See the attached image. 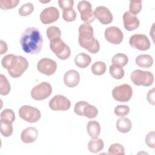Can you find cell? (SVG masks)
Returning <instances> with one entry per match:
<instances>
[{
    "label": "cell",
    "instance_id": "obj_1",
    "mask_svg": "<svg viewBox=\"0 0 155 155\" xmlns=\"http://www.w3.org/2000/svg\"><path fill=\"white\" fill-rule=\"evenodd\" d=\"M43 39L38 28L35 27H27L21 34L20 44L22 50L30 54H37L42 47Z\"/></svg>",
    "mask_w": 155,
    "mask_h": 155
},
{
    "label": "cell",
    "instance_id": "obj_2",
    "mask_svg": "<svg viewBox=\"0 0 155 155\" xmlns=\"http://www.w3.org/2000/svg\"><path fill=\"white\" fill-rule=\"evenodd\" d=\"M2 66L7 70L10 76L13 78H19L28 67V61L22 56L8 54L1 60Z\"/></svg>",
    "mask_w": 155,
    "mask_h": 155
},
{
    "label": "cell",
    "instance_id": "obj_3",
    "mask_svg": "<svg viewBox=\"0 0 155 155\" xmlns=\"http://www.w3.org/2000/svg\"><path fill=\"white\" fill-rule=\"evenodd\" d=\"M78 42L82 48L93 54L97 53L100 50L97 39L93 36V28L90 24H82L79 27Z\"/></svg>",
    "mask_w": 155,
    "mask_h": 155
},
{
    "label": "cell",
    "instance_id": "obj_4",
    "mask_svg": "<svg viewBox=\"0 0 155 155\" xmlns=\"http://www.w3.org/2000/svg\"><path fill=\"white\" fill-rule=\"evenodd\" d=\"M50 48L55 55L61 60L68 59L71 54L70 47L61 39L57 38L50 41Z\"/></svg>",
    "mask_w": 155,
    "mask_h": 155
},
{
    "label": "cell",
    "instance_id": "obj_5",
    "mask_svg": "<svg viewBox=\"0 0 155 155\" xmlns=\"http://www.w3.org/2000/svg\"><path fill=\"white\" fill-rule=\"evenodd\" d=\"M130 78L132 82L136 85L149 87L154 82V75L152 73L139 69L134 70L131 73Z\"/></svg>",
    "mask_w": 155,
    "mask_h": 155
},
{
    "label": "cell",
    "instance_id": "obj_6",
    "mask_svg": "<svg viewBox=\"0 0 155 155\" xmlns=\"http://www.w3.org/2000/svg\"><path fill=\"white\" fill-rule=\"evenodd\" d=\"M19 116L27 122L34 123L40 119L41 114L37 108L30 105H23L19 110Z\"/></svg>",
    "mask_w": 155,
    "mask_h": 155
},
{
    "label": "cell",
    "instance_id": "obj_7",
    "mask_svg": "<svg viewBox=\"0 0 155 155\" xmlns=\"http://www.w3.org/2000/svg\"><path fill=\"white\" fill-rule=\"evenodd\" d=\"M133 95L131 87L127 84L114 87L112 90L113 97L117 101L127 102L130 100Z\"/></svg>",
    "mask_w": 155,
    "mask_h": 155
},
{
    "label": "cell",
    "instance_id": "obj_8",
    "mask_svg": "<svg viewBox=\"0 0 155 155\" xmlns=\"http://www.w3.org/2000/svg\"><path fill=\"white\" fill-rule=\"evenodd\" d=\"M52 93V87L47 82H42L33 87L31 91V97L36 101L47 99Z\"/></svg>",
    "mask_w": 155,
    "mask_h": 155
},
{
    "label": "cell",
    "instance_id": "obj_9",
    "mask_svg": "<svg viewBox=\"0 0 155 155\" xmlns=\"http://www.w3.org/2000/svg\"><path fill=\"white\" fill-rule=\"evenodd\" d=\"M91 4L87 1H81L78 4V10L81 14V19L85 23L90 24L95 19Z\"/></svg>",
    "mask_w": 155,
    "mask_h": 155
},
{
    "label": "cell",
    "instance_id": "obj_10",
    "mask_svg": "<svg viewBox=\"0 0 155 155\" xmlns=\"http://www.w3.org/2000/svg\"><path fill=\"white\" fill-rule=\"evenodd\" d=\"M129 44L133 48L140 51L148 50L151 46L149 39L143 34L132 35L130 38Z\"/></svg>",
    "mask_w": 155,
    "mask_h": 155
},
{
    "label": "cell",
    "instance_id": "obj_11",
    "mask_svg": "<svg viewBox=\"0 0 155 155\" xmlns=\"http://www.w3.org/2000/svg\"><path fill=\"white\" fill-rule=\"evenodd\" d=\"M49 107L53 111H66L71 106L70 101L61 94L55 95L49 102Z\"/></svg>",
    "mask_w": 155,
    "mask_h": 155
},
{
    "label": "cell",
    "instance_id": "obj_12",
    "mask_svg": "<svg viewBox=\"0 0 155 155\" xmlns=\"http://www.w3.org/2000/svg\"><path fill=\"white\" fill-rule=\"evenodd\" d=\"M38 70L47 76H51L54 73L57 69L56 61L50 58H42L37 64Z\"/></svg>",
    "mask_w": 155,
    "mask_h": 155
},
{
    "label": "cell",
    "instance_id": "obj_13",
    "mask_svg": "<svg viewBox=\"0 0 155 155\" xmlns=\"http://www.w3.org/2000/svg\"><path fill=\"white\" fill-rule=\"evenodd\" d=\"M104 36L108 42L113 44H120L124 38L122 30L116 26H111L106 28Z\"/></svg>",
    "mask_w": 155,
    "mask_h": 155
},
{
    "label": "cell",
    "instance_id": "obj_14",
    "mask_svg": "<svg viewBox=\"0 0 155 155\" xmlns=\"http://www.w3.org/2000/svg\"><path fill=\"white\" fill-rule=\"evenodd\" d=\"M59 17V12L54 7H48L40 13V20L44 24H50L56 21Z\"/></svg>",
    "mask_w": 155,
    "mask_h": 155
},
{
    "label": "cell",
    "instance_id": "obj_15",
    "mask_svg": "<svg viewBox=\"0 0 155 155\" xmlns=\"http://www.w3.org/2000/svg\"><path fill=\"white\" fill-rule=\"evenodd\" d=\"M94 14L95 18H97L102 24H109L113 21V15L106 7H97L94 11Z\"/></svg>",
    "mask_w": 155,
    "mask_h": 155
},
{
    "label": "cell",
    "instance_id": "obj_16",
    "mask_svg": "<svg viewBox=\"0 0 155 155\" xmlns=\"http://www.w3.org/2000/svg\"><path fill=\"white\" fill-rule=\"evenodd\" d=\"M123 22L124 28L127 31H133L139 27L140 22L136 15L129 12H126L123 15Z\"/></svg>",
    "mask_w": 155,
    "mask_h": 155
},
{
    "label": "cell",
    "instance_id": "obj_17",
    "mask_svg": "<svg viewBox=\"0 0 155 155\" xmlns=\"http://www.w3.org/2000/svg\"><path fill=\"white\" fill-rule=\"evenodd\" d=\"M80 81V75L78 71L70 70L66 71L64 76V82L66 86L73 88L77 86Z\"/></svg>",
    "mask_w": 155,
    "mask_h": 155
},
{
    "label": "cell",
    "instance_id": "obj_18",
    "mask_svg": "<svg viewBox=\"0 0 155 155\" xmlns=\"http://www.w3.org/2000/svg\"><path fill=\"white\" fill-rule=\"evenodd\" d=\"M38 136L37 129L33 127H29L24 129L21 134L22 142L25 143H30L35 142Z\"/></svg>",
    "mask_w": 155,
    "mask_h": 155
},
{
    "label": "cell",
    "instance_id": "obj_19",
    "mask_svg": "<svg viewBox=\"0 0 155 155\" xmlns=\"http://www.w3.org/2000/svg\"><path fill=\"white\" fill-rule=\"evenodd\" d=\"M74 61L77 67L81 68H85L90 64L91 58L86 53H80L76 56Z\"/></svg>",
    "mask_w": 155,
    "mask_h": 155
},
{
    "label": "cell",
    "instance_id": "obj_20",
    "mask_svg": "<svg viewBox=\"0 0 155 155\" xmlns=\"http://www.w3.org/2000/svg\"><path fill=\"white\" fill-rule=\"evenodd\" d=\"M137 66L141 68H149L153 64V58L149 54H140L137 56L135 60Z\"/></svg>",
    "mask_w": 155,
    "mask_h": 155
},
{
    "label": "cell",
    "instance_id": "obj_21",
    "mask_svg": "<svg viewBox=\"0 0 155 155\" xmlns=\"http://www.w3.org/2000/svg\"><path fill=\"white\" fill-rule=\"evenodd\" d=\"M87 131L91 138H97L101 133L100 124L96 120H90L87 125Z\"/></svg>",
    "mask_w": 155,
    "mask_h": 155
},
{
    "label": "cell",
    "instance_id": "obj_22",
    "mask_svg": "<svg viewBox=\"0 0 155 155\" xmlns=\"http://www.w3.org/2000/svg\"><path fill=\"white\" fill-rule=\"evenodd\" d=\"M132 124L131 120L127 117H120L116 122V128L117 130L122 133L129 132L131 128Z\"/></svg>",
    "mask_w": 155,
    "mask_h": 155
},
{
    "label": "cell",
    "instance_id": "obj_23",
    "mask_svg": "<svg viewBox=\"0 0 155 155\" xmlns=\"http://www.w3.org/2000/svg\"><path fill=\"white\" fill-rule=\"evenodd\" d=\"M104 147V143L102 139L93 138L88 143V150L93 153H97L101 151Z\"/></svg>",
    "mask_w": 155,
    "mask_h": 155
},
{
    "label": "cell",
    "instance_id": "obj_24",
    "mask_svg": "<svg viewBox=\"0 0 155 155\" xmlns=\"http://www.w3.org/2000/svg\"><path fill=\"white\" fill-rule=\"evenodd\" d=\"M1 133L4 137H9L13 133L12 123L10 121L1 119Z\"/></svg>",
    "mask_w": 155,
    "mask_h": 155
},
{
    "label": "cell",
    "instance_id": "obj_25",
    "mask_svg": "<svg viewBox=\"0 0 155 155\" xmlns=\"http://www.w3.org/2000/svg\"><path fill=\"white\" fill-rule=\"evenodd\" d=\"M109 72L110 75L115 79H121L125 74L123 68L116 64H112L110 66Z\"/></svg>",
    "mask_w": 155,
    "mask_h": 155
},
{
    "label": "cell",
    "instance_id": "obj_26",
    "mask_svg": "<svg viewBox=\"0 0 155 155\" xmlns=\"http://www.w3.org/2000/svg\"><path fill=\"white\" fill-rule=\"evenodd\" d=\"M11 90L10 84L4 74L0 75V94L1 95H7Z\"/></svg>",
    "mask_w": 155,
    "mask_h": 155
},
{
    "label": "cell",
    "instance_id": "obj_27",
    "mask_svg": "<svg viewBox=\"0 0 155 155\" xmlns=\"http://www.w3.org/2000/svg\"><path fill=\"white\" fill-rule=\"evenodd\" d=\"M111 62L113 64H116L122 67L127 64L128 62V58L126 54L119 53L113 56Z\"/></svg>",
    "mask_w": 155,
    "mask_h": 155
},
{
    "label": "cell",
    "instance_id": "obj_28",
    "mask_svg": "<svg viewBox=\"0 0 155 155\" xmlns=\"http://www.w3.org/2000/svg\"><path fill=\"white\" fill-rule=\"evenodd\" d=\"M106 64L104 62L97 61L95 62L91 67L92 73L97 76L104 74L106 71Z\"/></svg>",
    "mask_w": 155,
    "mask_h": 155
},
{
    "label": "cell",
    "instance_id": "obj_29",
    "mask_svg": "<svg viewBox=\"0 0 155 155\" xmlns=\"http://www.w3.org/2000/svg\"><path fill=\"white\" fill-rule=\"evenodd\" d=\"M98 114V110L96 107L94 105L88 104L84 108L83 116L89 119H93Z\"/></svg>",
    "mask_w": 155,
    "mask_h": 155
},
{
    "label": "cell",
    "instance_id": "obj_30",
    "mask_svg": "<svg viewBox=\"0 0 155 155\" xmlns=\"http://www.w3.org/2000/svg\"><path fill=\"white\" fill-rule=\"evenodd\" d=\"M62 10V18L65 21L72 22L76 19V12L73 7L65 8Z\"/></svg>",
    "mask_w": 155,
    "mask_h": 155
},
{
    "label": "cell",
    "instance_id": "obj_31",
    "mask_svg": "<svg viewBox=\"0 0 155 155\" xmlns=\"http://www.w3.org/2000/svg\"><path fill=\"white\" fill-rule=\"evenodd\" d=\"M47 36L50 41L53 39L61 37V31L59 27L56 26H50L47 28L46 31Z\"/></svg>",
    "mask_w": 155,
    "mask_h": 155
},
{
    "label": "cell",
    "instance_id": "obj_32",
    "mask_svg": "<svg viewBox=\"0 0 155 155\" xmlns=\"http://www.w3.org/2000/svg\"><path fill=\"white\" fill-rule=\"evenodd\" d=\"M34 10V5L30 2L23 4L18 10V13L21 16H27L30 15Z\"/></svg>",
    "mask_w": 155,
    "mask_h": 155
},
{
    "label": "cell",
    "instance_id": "obj_33",
    "mask_svg": "<svg viewBox=\"0 0 155 155\" xmlns=\"http://www.w3.org/2000/svg\"><path fill=\"white\" fill-rule=\"evenodd\" d=\"M108 154L109 155L125 154L124 147L120 143H113L108 148Z\"/></svg>",
    "mask_w": 155,
    "mask_h": 155
},
{
    "label": "cell",
    "instance_id": "obj_34",
    "mask_svg": "<svg viewBox=\"0 0 155 155\" xmlns=\"http://www.w3.org/2000/svg\"><path fill=\"white\" fill-rule=\"evenodd\" d=\"M142 7V1H130L129 5V12L134 15H137L141 11Z\"/></svg>",
    "mask_w": 155,
    "mask_h": 155
},
{
    "label": "cell",
    "instance_id": "obj_35",
    "mask_svg": "<svg viewBox=\"0 0 155 155\" xmlns=\"http://www.w3.org/2000/svg\"><path fill=\"white\" fill-rule=\"evenodd\" d=\"M19 2L18 0H1L0 8L4 10L11 9L16 7Z\"/></svg>",
    "mask_w": 155,
    "mask_h": 155
},
{
    "label": "cell",
    "instance_id": "obj_36",
    "mask_svg": "<svg viewBox=\"0 0 155 155\" xmlns=\"http://www.w3.org/2000/svg\"><path fill=\"white\" fill-rule=\"evenodd\" d=\"M114 112L117 116L123 117L129 113L130 108L125 105H119L115 107Z\"/></svg>",
    "mask_w": 155,
    "mask_h": 155
},
{
    "label": "cell",
    "instance_id": "obj_37",
    "mask_svg": "<svg viewBox=\"0 0 155 155\" xmlns=\"http://www.w3.org/2000/svg\"><path fill=\"white\" fill-rule=\"evenodd\" d=\"M1 119L10 121L12 123H13L15 120V114L14 111L11 109H5L2 110L0 114Z\"/></svg>",
    "mask_w": 155,
    "mask_h": 155
},
{
    "label": "cell",
    "instance_id": "obj_38",
    "mask_svg": "<svg viewBox=\"0 0 155 155\" xmlns=\"http://www.w3.org/2000/svg\"><path fill=\"white\" fill-rule=\"evenodd\" d=\"M88 103L86 101H79L78 102L74 108V113L79 115V116H83V110L84 107L88 104Z\"/></svg>",
    "mask_w": 155,
    "mask_h": 155
},
{
    "label": "cell",
    "instance_id": "obj_39",
    "mask_svg": "<svg viewBox=\"0 0 155 155\" xmlns=\"http://www.w3.org/2000/svg\"><path fill=\"white\" fill-rule=\"evenodd\" d=\"M154 131L149 132L145 137V143L148 147L151 148H154Z\"/></svg>",
    "mask_w": 155,
    "mask_h": 155
},
{
    "label": "cell",
    "instance_id": "obj_40",
    "mask_svg": "<svg viewBox=\"0 0 155 155\" xmlns=\"http://www.w3.org/2000/svg\"><path fill=\"white\" fill-rule=\"evenodd\" d=\"M59 7L62 9L73 7L74 4V1L73 0H61L58 1Z\"/></svg>",
    "mask_w": 155,
    "mask_h": 155
},
{
    "label": "cell",
    "instance_id": "obj_41",
    "mask_svg": "<svg viewBox=\"0 0 155 155\" xmlns=\"http://www.w3.org/2000/svg\"><path fill=\"white\" fill-rule=\"evenodd\" d=\"M154 88L151 89L150 90L147 94V98L148 101V102L152 105H154Z\"/></svg>",
    "mask_w": 155,
    "mask_h": 155
},
{
    "label": "cell",
    "instance_id": "obj_42",
    "mask_svg": "<svg viewBox=\"0 0 155 155\" xmlns=\"http://www.w3.org/2000/svg\"><path fill=\"white\" fill-rule=\"evenodd\" d=\"M8 50L7 43L3 40H1L0 42V54H3L7 52Z\"/></svg>",
    "mask_w": 155,
    "mask_h": 155
}]
</instances>
